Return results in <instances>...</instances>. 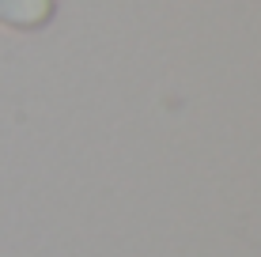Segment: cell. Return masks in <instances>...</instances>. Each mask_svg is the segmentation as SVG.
<instances>
[{
    "mask_svg": "<svg viewBox=\"0 0 261 257\" xmlns=\"http://www.w3.org/2000/svg\"><path fill=\"white\" fill-rule=\"evenodd\" d=\"M57 15V0H0V26L8 31H42Z\"/></svg>",
    "mask_w": 261,
    "mask_h": 257,
    "instance_id": "1",
    "label": "cell"
}]
</instances>
